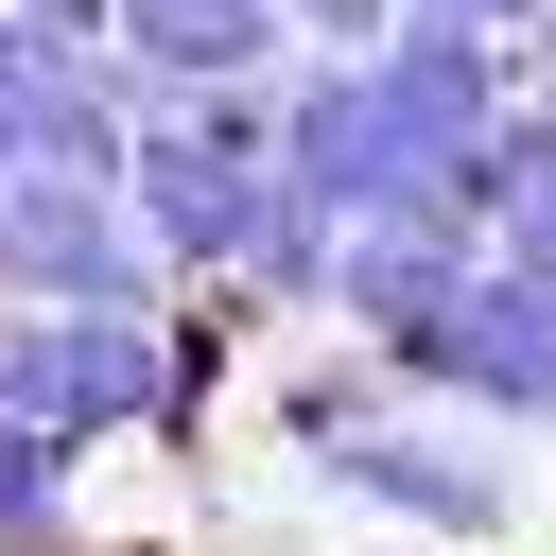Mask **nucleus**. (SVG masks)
Returning a JSON list of instances; mask_svg holds the SVG:
<instances>
[{"instance_id": "1", "label": "nucleus", "mask_w": 556, "mask_h": 556, "mask_svg": "<svg viewBox=\"0 0 556 556\" xmlns=\"http://www.w3.org/2000/svg\"><path fill=\"white\" fill-rule=\"evenodd\" d=\"M0 295H35V313H174L191 278L156 261V226H139L122 174L0 156Z\"/></svg>"}, {"instance_id": "2", "label": "nucleus", "mask_w": 556, "mask_h": 556, "mask_svg": "<svg viewBox=\"0 0 556 556\" xmlns=\"http://www.w3.org/2000/svg\"><path fill=\"white\" fill-rule=\"evenodd\" d=\"M313 486H330V504H365V521H400V539H504V521H521V486H504L486 417H452L434 382H417V400H382V417H348V434L313 452Z\"/></svg>"}, {"instance_id": "3", "label": "nucleus", "mask_w": 556, "mask_h": 556, "mask_svg": "<svg viewBox=\"0 0 556 556\" xmlns=\"http://www.w3.org/2000/svg\"><path fill=\"white\" fill-rule=\"evenodd\" d=\"M174 400H191L174 313H35L17 295V417H52L70 452H122V434L174 452Z\"/></svg>"}, {"instance_id": "4", "label": "nucleus", "mask_w": 556, "mask_h": 556, "mask_svg": "<svg viewBox=\"0 0 556 556\" xmlns=\"http://www.w3.org/2000/svg\"><path fill=\"white\" fill-rule=\"evenodd\" d=\"M417 382L452 417H486V434H556V278L486 243V278L452 295V330L417 348Z\"/></svg>"}, {"instance_id": "5", "label": "nucleus", "mask_w": 556, "mask_h": 556, "mask_svg": "<svg viewBox=\"0 0 556 556\" xmlns=\"http://www.w3.org/2000/svg\"><path fill=\"white\" fill-rule=\"evenodd\" d=\"M486 278V226L469 208H348V261H330V313L365 330V348H434L452 330V295Z\"/></svg>"}, {"instance_id": "6", "label": "nucleus", "mask_w": 556, "mask_h": 556, "mask_svg": "<svg viewBox=\"0 0 556 556\" xmlns=\"http://www.w3.org/2000/svg\"><path fill=\"white\" fill-rule=\"evenodd\" d=\"M104 35L156 87H261V70H295V0H122Z\"/></svg>"}, {"instance_id": "7", "label": "nucleus", "mask_w": 556, "mask_h": 556, "mask_svg": "<svg viewBox=\"0 0 556 556\" xmlns=\"http://www.w3.org/2000/svg\"><path fill=\"white\" fill-rule=\"evenodd\" d=\"M330 261H348V208L278 174L261 226H243V261H226V295H243V313H330Z\"/></svg>"}, {"instance_id": "8", "label": "nucleus", "mask_w": 556, "mask_h": 556, "mask_svg": "<svg viewBox=\"0 0 556 556\" xmlns=\"http://www.w3.org/2000/svg\"><path fill=\"white\" fill-rule=\"evenodd\" d=\"M70 486H87V452H70L52 417H0V556H87Z\"/></svg>"}, {"instance_id": "9", "label": "nucleus", "mask_w": 556, "mask_h": 556, "mask_svg": "<svg viewBox=\"0 0 556 556\" xmlns=\"http://www.w3.org/2000/svg\"><path fill=\"white\" fill-rule=\"evenodd\" d=\"M486 243L556 278V104H504V139H486Z\"/></svg>"}, {"instance_id": "10", "label": "nucleus", "mask_w": 556, "mask_h": 556, "mask_svg": "<svg viewBox=\"0 0 556 556\" xmlns=\"http://www.w3.org/2000/svg\"><path fill=\"white\" fill-rule=\"evenodd\" d=\"M400 0H295V52H382Z\"/></svg>"}, {"instance_id": "11", "label": "nucleus", "mask_w": 556, "mask_h": 556, "mask_svg": "<svg viewBox=\"0 0 556 556\" xmlns=\"http://www.w3.org/2000/svg\"><path fill=\"white\" fill-rule=\"evenodd\" d=\"M400 17H469V35H521L539 0H400Z\"/></svg>"}, {"instance_id": "12", "label": "nucleus", "mask_w": 556, "mask_h": 556, "mask_svg": "<svg viewBox=\"0 0 556 556\" xmlns=\"http://www.w3.org/2000/svg\"><path fill=\"white\" fill-rule=\"evenodd\" d=\"M521 104H556V0L521 17Z\"/></svg>"}, {"instance_id": "13", "label": "nucleus", "mask_w": 556, "mask_h": 556, "mask_svg": "<svg viewBox=\"0 0 556 556\" xmlns=\"http://www.w3.org/2000/svg\"><path fill=\"white\" fill-rule=\"evenodd\" d=\"M87 556H191V539H87Z\"/></svg>"}, {"instance_id": "14", "label": "nucleus", "mask_w": 556, "mask_h": 556, "mask_svg": "<svg viewBox=\"0 0 556 556\" xmlns=\"http://www.w3.org/2000/svg\"><path fill=\"white\" fill-rule=\"evenodd\" d=\"M0 17H17V0H0Z\"/></svg>"}]
</instances>
